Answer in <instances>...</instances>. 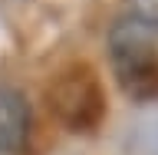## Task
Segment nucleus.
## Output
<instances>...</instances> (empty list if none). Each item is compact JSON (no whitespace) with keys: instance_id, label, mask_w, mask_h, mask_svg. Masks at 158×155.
Here are the masks:
<instances>
[{"instance_id":"f257e3e1","label":"nucleus","mask_w":158,"mask_h":155,"mask_svg":"<svg viewBox=\"0 0 158 155\" xmlns=\"http://www.w3.org/2000/svg\"><path fill=\"white\" fill-rule=\"evenodd\" d=\"M109 56H112V73L125 96L138 102L158 96V50L148 27L135 20L115 23L109 33Z\"/></svg>"},{"instance_id":"f03ea898","label":"nucleus","mask_w":158,"mask_h":155,"mask_svg":"<svg viewBox=\"0 0 158 155\" xmlns=\"http://www.w3.org/2000/svg\"><path fill=\"white\" fill-rule=\"evenodd\" d=\"M46 109L69 132H92L106 116V93L89 63L59 69L46 86Z\"/></svg>"},{"instance_id":"7ed1b4c3","label":"nucleus","mask_w":158,"mask_h":155,"mask_svg":"<svg viewBox=\"0 0 158 155\" xmlns=\"http://www.w3.org/2000/svg\"><path fill=\"white\" fill-rule=\"evenodd\" d=\"M30 136V106L17 89L0 86V152H20Z\"/></svg>"},{"instance_id":"20e7f679","label":"nucleus","mask_w":158,"mask_h":155,"mask_svg":"<svg viewBox=\"0 0 158 155\" xmlns=\"http://www.w3.org/2000/svg\"><path fill=\"white\" fill-rule=\"evenodd\" d=\"M132 20L148 30H158V0H128Z\"/></svg>"}]
</instances>
